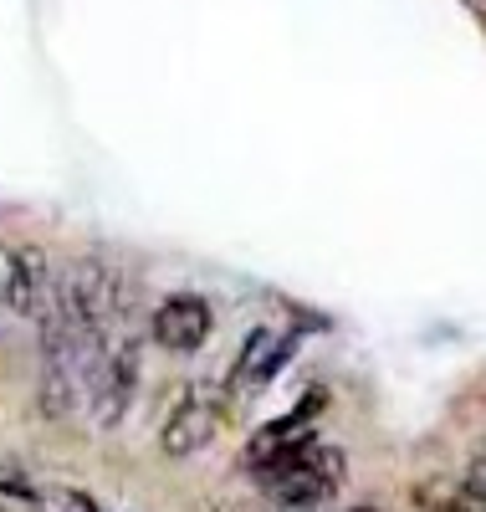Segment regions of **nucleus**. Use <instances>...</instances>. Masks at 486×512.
Listing matches in <instances>:
<instances>
[{"label": "nucleus", "mask_w": 486, "mask_h": 512, "mask_svg": "<svg viewBox=\"0 0 486 512\" xmlns=\"http://www.w3.org/2000/svg\"><path fill=\"white\" fill-rule=\"evenodd\" d=\"M77 395H82V369L41 359V400H36L41 415H47V420H67L77 410Z\"/></svg>", "instance_id": "423d86ee"}, {"label": "nucleus", "mask_w": 486, "mask_h": 512, "mask_svg": "<svg viewBox=\"0 0 486 512\" xmlns=\"http://www.w3.org/2000/svg\"><path fill=\"white\" fill-rule=\"evenodd\" d=\"M282 359H287V344H277L267 328H256V333L246 338V349H241L236 369H231V384H261Z\"/></svg>", "instance_id": "0eeeda50"}, {"label": "nucleus", "mask_w": 486, "mask_h": 512, "mask_svg": "<svg viewBox=\"0 0 486 512\" xmlns=\"http://www.w3.org/2000/svg\"><path fill=\"white\" fill-rule=\"evenodd\" d=\"M353 512H374V507H353Z\"/></svg>", "instance_id": "6e6552de"}, {"label": "nucleus", "mask_w": 486, "mask_h": 512, "mask_svg": "<svg viewBox=\"0 0 486 512\" xmlns=\"http://www.w3.org/2000/svg\"><path fill=\"white\" fill-rule=\"evenodd\" d=\"M154 344L159 349H169V354H195V349H205V338H210V328H215V313H210V303L205 297H195V292H174V297H164V303L154 308Z\"/></svg>", "instance_id": "7ed1b4c3"}, {"label": "nucleus", "mask_w": 486, "mask_h": 512, "mask_svg": "<svg viewBox=\"0 0 486 512\" xmlns=\"http://www.w3.org/2000/svg\"><path fill=\"white\" fill-rule=\"evenodd\" d=\"M93 384H98V425L113 431L139 395V338H118L93 369Z\"/></svg>", "instance_id": "20e7f679"}, {"label": "nucleus", "mask_w": 486, "mask_h": 512, "mask_svg": "<svg viewBox=\"0 0 486 512\" xmlns=\"http://www.w3.org/2000/svg\"><path fill=\"white\" fill-rule=\"evenodd\" d=\"M52 292H57V277H52L47 251L41 246H16L6 256V287H0L6 308L21 313V318H41L52 308Z\"/></svg>", "instance_id": "f03ea898"}, {"label": "nucleus", "mask_w": 486, "mask_h": 512, "mask_svg": "<svg viewBox=\"0 0 486 512\" xmlns=\"http://www.w3.org/2000/svg\"><path fill=\"white\" fill-rule=\"evenodd\" d=\"M348 482V456L338 451V446H302V451H292L287 461H277V466H267L261 472V487H267V497L277 502V507H287V512H307V507H318V502H328L338 487Z\"/></svg>", "instance_id": "f257e3e1"}, {"label": "nucleus", "mask_w": 486, "mask_h": 512, "mask_svg": "<svg viewBox=\"0 0 486 512\" xmlns=\"http://www.w3.org/2000/svg\"><path fill=\"white\" fill-rule=\"evenodd\" d=\"M215 431H220V400L210 390H190L169 410L164 431H159V446H164V456H195L215 441Z\"/></svg>", "instance_id": "39448f33"}]
</instances>
